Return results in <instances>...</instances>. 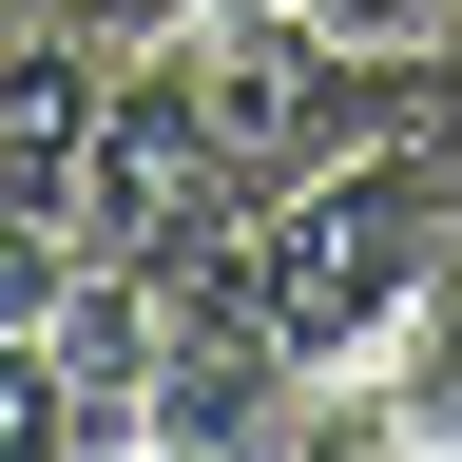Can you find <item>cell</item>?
Segmentation results:
<instances>
[{
  "label": "cell",
  "mask_w": 462,
  "mask_h": 462,
  "mask_svg": "<svg viewBox=\"0 0 462 462\" xmlns=\"http://www.w3.org/2000/svg\"><path fill=\"white\" fill-rule=\"evenodd\" d=\"M116 78H135L116 39H78V20H0V193H20V212H78Z\"/></svg>",
  "instance_id": "5b68a950"
},
{
  "label": "cell",
  "mask_w": 462,
  "mask_h": 462,
  "mask_svg": "<svg viewBox=\"0 0 462 462\" xmlns=\"http://www.w3.org/2000/svg\"><path fill=\"white\" fill-rule=\"evenodd\" d=\"M309 462H462V251L346 385H309Z\"/></svg>",
  "instance_id": "277c9868"
},
{
  "label": "cell",
  "mask_w": 462,
  "mask_h": 462,
  "mask_svg": "<svg viewBox=\"0 0 462 462\" xmlns=\"http://www.w3.org/2000/svg\"><path fill=\"white\" fill-rule=\"evenodd\" d=\"M0 462H78V366H58V328H0Z\"/></svg>",
  "instance_id": "8992f818"
},
{
  "label": "cell",
  "mask_w": 462,
  "mask_h": 462,
  "mask_svg": "<svg viewBox=\"0 0 462 462\" xmlns=\"http://www.w3.org/2000/svg\"><path fill=\"white\" fill-rule=\"evenodd\" d=\"M78 212H0V328H58V289H78Z\"/></svg>",
  "instance_id": "52a82bcc"
},
{
  "label": "cell",
  "mask_w": 462,
  "mask_h": 462,
  "mask_svg": "<svg viewBox=\"0 0 462 462\" xmlns=\"http://www.w3.org/2000/svg\"><path fill=\"white\" fill-rule=\"evenodd\" d=\"M443 251H462V231H443V173H424V154H328L309 193H270V231H251L231 270H251V309L289 328V366L346 385L404 309H424Z\"/></svg>",
  "instance_id": "6da1fadb"
},
{
  "label": "cell",
  "mask_w": 462,
  "mask_h": 462,
  "mask_svg": "<svg viewBox=\"0 0 462 462\" xmlns=\"http://www.w3.org/2000/svg\"><path fill=\"white\" fill-rule=\"evenodd\" d=\"M251 231H270V173L212 135L193 58L135 39V78L97 116V173H78V251H116V270H231Z\"/></svg>",
  "instance_id": "7a4b0ae2"
},
{
  "label": "cell",
  "mask_w": 462,
  "mask_h": 462,
  "mask_svg": "<svg viewBox=\"0 0 462 462\" xmlns=\"http://www.w3.org/2000/svg\"><path fill=\"white\" fill-rule=\"evenodd\" d=\"M135 443L154 462H270V443H309V366H289V328L251 309V270H173Z\"/></svg>",
  "instance_id": "3957f363"
},
{
  "label": "cell",
  "mask_w": 462,
  "mask_h": 462,
  "mask_svg": "<svg viewBox=\"0 0 462 462\" xmlns=\"http://www.w3.org/2000/svg\"><path fill=\"white\" fill-rule=\"evenodd\" d=\"M0 212H20V193H0Z\"/></svg>",
  "instance_id": "ba28073f"
}]
</instances>
